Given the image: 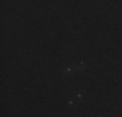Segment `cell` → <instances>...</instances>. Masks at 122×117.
<instances>
[{
	"label": "cell",
	"mask_w": 122,
	"mask_h": 117,
	"mask_svg": "<svg viewBox=\"0 0 122 117\" xmlns=\"http://www.w3.org/2000/svg\"><path fill=\"white\" fill-rule=\"evenodd\" d=\"M75 100H78V101L83 100V92L82 91H78L77 94H75Z\"/></svg>",
	"instance_id": "4"
},
{
	"label": "cell",
	"mask_w": 122,
	"mask_h": 117,
	"mask_svg": "<svg viewBox=\"0 0 122 117\" xmlns=\"http://www.w3.org/2000/svg\"><path fill=\"white\" fill-rule=\"evenodd\" d=\"M68 107L70 108V109H74L75 107H77V104H75V99H73V98H70L68 100Z\"/></svg>",
	"instance_id": "3"
},
{
	"label": "cell",
	"mask_w": 122,
	"mask_h": 117,
	"mask_svg": "<svg viewBox=\"0 0 122 117\" xmlns=\"http://www.w3.org/2000/svg\"><path fill=\"white\" fill-rule=\"evenodd\" d=\"M77 70H75V66L74 64L73 65H69L68 68H66L65 70H64V75H69V74H73V73H75Z\"/></svg>",
	"instance_id": "1"
},
{
	"label": "cell",
	"mask_w": 122,
	"mask_h": 117,
	"mask_svg": "<svg viewBox=\"0 0 122 117\" xmlns=\"http://www.w3.org/2000/svg\"><path fill=\"white\" fill-rule=\"evenodd\" d=\"M74 66H75V70H77V72H83V70L87 68V65L85 63H82V61H81V63L74 64Z\"/></svg>",
	"instance_id": "2"
}]
</instances>
